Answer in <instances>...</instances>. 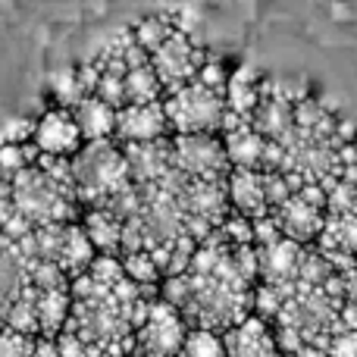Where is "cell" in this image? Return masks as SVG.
Here are the masks:
<instances>
[{
    "label": "cell",
    "mask_w": 357,
    "mask_h": 357,
    "mask_svg": "<svg viewBox=\"0 0 357 357\" xmlns=\"http://www.w3.org/2000/svg\"><path fill=\"white\" fill-rule=\"evenodd\" d=\"M257 282V245L232 241L222 229H216L197 245L188 270L163 279L160 298L182 310L191 329L226 333L254 314Z\"/></svg>",
    "instance_id": "cell-1"
},
{
    "label": "cell",
    "mask_w": 357,
    "mask_h": 357,
    "mask_svg": "<svg viewBox=\"0 0 357 357\" xmlns=\"http://www.w3.org/2000/svg\"><path fill=\"white\" fill-rule=\"evenodd\" d=\"M69 320L63 329L75 333L91 357L135 354L138 326L148 320L160 289H148L129 279L123 257L98 254L82 276L69 282Z\"/></svg>",
    "instance_id": "cell-2"
},
{
    "label": "cell",
    "mask_w": 357,
    "mask_h": 357,
    "mask_svg": "<svg viewBox=\"0 0 357 357\" xmlns=\"http://www.w3.org/2000/svg\"><path fill=\"white\" fill-rule=\"evenodd\" d=\"M73 176L85 210L107 207L113 197L123 195L132 185L126 148L116 138H100V142L82 144V151L73 157Z\"/></svg>",
    "instance_id": "cell-3"
},
{
    "label": "cell",
    "mask_w": 357,
    "mask_h": 357,
    "mask_svg": "<svg viewBox=\"0 0 357 357\" xmlns=\"http://www.w3.org/2000/svg\"><path fill=\"white\" fill-rule=\"evenodd\" d=\"M173 135H195V132H222L226 119V94L204 82H188L163 98Z\"/></svg>",
    "instance_id": "cell-4"
},
{
    "label": "cell",
    "mask_w": 357,
    "mask_h": 357,
    "mask_svg": "<svg viewBox=\"0 0 357 357\" xmlns=\"http://www.w3.org/2000/svg\"><path fill=\"white\" fill-rule=\"evenodd\" d=\"M173 160L185 176L226 182L232 173V160L226 154L220 132H195V135H173Z\"/></svg>",
    "instance_id": "cell-5"
},
{
    "label": "cell",
    "mask_w": 357,
    "mask_h": 357,
    "mask_svg": "<svg viewBox=\"0 0 357 357\" xmlns=\"http://www.w3.org/2000/svg\"><path fill=\"white\" fill-rule=\"evenodd\" d=\"M188 333H191V326L182 317V310L176 304H169L167 298H157L148 320L138 326L135 354L138 357H178Z\"/></svg>",
    "instance_id": "cell-6"
},
{
    "label": "cell",
    "mask_w": 357,
    "mask_h": 357,
    "mask_svg": "<svg viewBox=\"0 0 357 357\" xmlns=\"http://www.w3.org/2000/svg\"><path fill=\"white\" fill-rule=\"evenodd\" d=\"M207 56H210L207 50L197 47V44L188 38V31H182L176 25L173 35L151 54V63H154L157 75H160L163 88H167V94H169V91H176V88L195 82L197 73H201V66L207 63Z\"/></svg>",
    "instance_id": "cell-7"
},
{
    "label": "cell",
    "mask_w": 357,
    "mask_h": 357,
    "mask_svg": "<svg viewBox=\"0 0 357 357\" xmlns=\"http://www.w3.org/2000/svg\"><path fill=\"white\" fill-rule=\"evenodd\" d=\"M35 148L41 154L50 157H75L85 144L79 123H75V113L69 107H54V110H44L35 123Z\"/></svg>",
    "instance_id": "cell-8"
},
{
    "label": "cell",
    "mask_w": 357,
    "mask_h": 357,
    "mask_svg": "<svg viewBox=\"0 0 357 357\" xmlns=\"http://www.w3.org/2000/svg\"><path fill=\"white\" fill-rule=\"evenodd\" d=\"M169 116L163 100L154 104H126L116 113V142L119 144H142V142H160L169 138Z\"/></svg>",
    "instance_id": "cell-9"
},
{
    "label": "cell",
    "mask_w": 357,
    "mask_h": 357,
    "mask_svg": "<svg viewBox=\"0 0 357 357\" xmlns=\"http://www.w3.org/2000/svg\"><path fill=\"white\" fill-rule=\"evenodd\" d=\"M220 135H222V144H226L229 160H232V169H264L266 142H270V138L260 135L251 119L229 110L226 119H222Z\"/></svg>",
    "instance_id": "cell-10"
},
{
    "label": "cell",
    "mask_w": 357,
    "mask_h": 357,
    "mask_svg": "<svg viewBox=\"0 0 357 357\" xmlns=\"http://www.w3.org/2000/svg\"><path fill=\"white\" fill-rule=\"evenodd\" d=\"M222 339H226L229 357H289L282 351V345H279L273 323L264 320L260 314L245 317L238 326L226 329Z\"/></svg>",
    "instance_id": "cell-11"
},
{
    "label": "cell",
    "mask_w": 357,
    "mask_h": 357,
    "mask_svg": "<svg viewBox=\"0 0 357 357\" xmlns=\"http://www.w3.org/2000/svg\"><path fill=\"white\" fill-rule=\"evenodd\" d=\"M273 216H276V222H279L285 238H295V241H301V245L317 241L323 232V226H326V210L310 204L307 197H301L298 191L282 204V207L273 210Z\"/></svg>",
    "instance_id": "cell-12"
},
{
    "label": "cell",
    "mask_w": 357,
    "mask_h": 357,
    "mask_svg": "<svg viewBox=\"0 0 357 357\" xmlns=\"http://www.w3.org/2000/svg\"><path fill=\"white\" fill-rule=\"evenodd\" d=\"M126 160H129V173L135 185L157 182L176 167L173 160V135L160 138V142H142V144H123Z\"/></svg>",
    "instance_id": "cell-13"
},
{
    "label": "cell",
    "mask_w": 357,
    "mask_h": 357,
    "mask_svg": "<svg viewBox=\"0 0 357 357\" xmlns=\"http://www.w3.org/2000/svg\"><path fill=\"white\" fill-rule=\"evenodd\" d=\"M229 204H232V213L248 216V220L270 216L273 207L266 201L264 169H232L229 173Z\"/></svg>",
    "instance_id": "cell-14"
},
{
    "label": "cell",
    "mask_w": 357,
    "mask_h": 357,
    "mask_svg": "<svg viewBox=\"0 0 357 357\" xmlns=\"http://www.w3.org/2000/svg\"><path fill=\"white\" fill-rule=\"evenodd\" d=\"M75 123H79L85 142H100V138H116V107L107 104L98 94H88L73 107Z\"/></svg>",
    "instance_id": "cell-15"
},
{
    "label": "cell",
    "mask_w": 357,
    "mask_h": 357,
    "mask_svg": "<svg viewBox=\"0 0 357 357\" xmlns=\"http://www.w3.org/2000/svg\"><path fill=\"white\" fill-rule=\"evenodd\" d=\"M94 251H98V248H94L91 235L85 232V226L69 222L66 232H63V245H60V254H56V264L63 266V273H66L69 279H75L98 260Z\"/></svg>",
    "instance_id": "cell-16"
},
{
    "label": "cell",
    "mask_w": 357,
    "mask_h": 357,
    "mask_svg": "<svg viewBox=\"0 0 357 357\" xmlns=\"http://www.w3.org/2000/svg\"><path fill=\"white\" fill-rule=\"evenodd\" d=\"M260 98H264V79L254 73L251 66H238L229 73V85H226V107L238 116L251 119L257 110Z\"/></svg>",
    "instance_id": "cell-17"
},
{
    "label": "cell",
    "mask_w": 357,
    "mask_h": 357,
    "mask_svg": "<svg viewBox=\"0 0 357 357\" xmlns=\"http://www.w3.org/2000/svg\"><path fill=\"white\" fill-rule=\"evenodd\" d=\"M82 226L91 235L94 248L100 254H116V257L123 254V220L116 213H110L104 207H91V210H85Z\"/></svg>",
    "instance_id": "cell-18"
},
{
    "label": "cell",
    "mask_w": 357,
    "mask_h": 357,
    "mask_svg": "<svg viewBox=\"0 0 357 357\" xmlns=\"http://www.w3.org/2000/svg\"><path fill=\"white\" fill-rule=\"evenodd\" d=\"M317 248L357 257V210L354 213H326V226L317 238Z\"/></svg>",
    "instance_id": "cell-19"
},
{
    "label": "cell",
    "mask_w": 357,
    "mask_h": 357,
    "mask_svg": "<svg viewBox=\"0 0 357 357\" xmlns=\"http://www.w3.org/2000/svg\"><path fill=\"white\" fill-rule=\"evenodd\" d=\"M163 98H167V88H163L154 63H142L126 73V104H154Z\"/></svg>",
    "instance_id": "cell-20"
},
{
    "label": "cell",
    "mask_w": 357,
    "mask_h": 357,
    "mask_svg": "<svg viewBox=\"0 0 357 357\" xmlns=\"http://www.w3.org/2000/svg\"><path fill=\"white\" fill-rule=\"evenodd\" d=\"M123 266L129 273V279H135L138 285H148V289H160L157 282H163V270L154 260L151 251H129L123 254Z\"/></svg>",
    "instance_id": "cell-21"
},
{
    "label": "cell",
    "mask_w": 357,
    "mask_h": 357,
    "mask_svg": "<svg viewBox=\"0 0 357 357\" xmlns=\"http://www.w3.org/2000/svg\"><path fill=\"white\" fill-rule=\"evenodd\" d=\"M178 357H229L226 339L216 329H191Z\"/></svg>",
    "instance_id": "cell-22"
},
{
    "label": "cell",
    "mask_w": 357,
    "mask_h": 357,
    "mask_svg": "<svg viewBox=\"0 0 357 357\" xmlns=\"http://www.w3.org/2000/svg\"><path fill=\"white\" fill-rule=\"evenodd\" d=\"M173 29H176V22L173 19H167V16H148V19H138V22L132 25L138 44H142L148 54H154V50L160 47L169 35H173Z\"/></svg>",
    "instance_id": "cell-23"
},
{
    "label": "cell",
    "mask_w": 357,
    "mask_h": 357,
    "mask_svg": "<svg viewBox=\"0 0 357 357\" xmlns=\"http://www.w3.org/2000/svg\"><path fill=\"white\" fill-rule=\"evenodd\" d=\"M54 94H56V100H60V107H69V110H73L82 98H88V88L79 75V66L63 69V73L54 75Z\"/></svg>",
    "instance_id": "cell-24"
},
{
    "label": "cell",
    "mask_w": 357,
    "mask_h": 357,
    "mask_svg": "<svg viewBox=\"0 0 357 357\" xmlns=\"http://www.w3.org/2000/svg\"><path fill=\"white\" fill-rule=\"evenodd\" d=\"M35 339L38 335L3 326L0 329V357H31V351H35Z\"/></svg>",
    "instance_id": "cell-25"
},
{
    "label": "cell",
    "mask_w": 357,
    "mask_h": 357,
    "mask_svg": "<svg viewBox=\"0 0 357 357\" xmlns=\"http://www.w3.org/2000/svg\"><path fill=\"white\" fill-rule=\"evenodd\" d=\"M35 123L38 119H6L0 126V148L3 144H29L35 138Z\"/></svg>",
    "instance_id": "cell-26"
},
{
    "label": "cell",
    "mask_w": 357,
    "mask_h": 357,
    "mask_svg": "<svg viewBox=\"0 0 357 357\" xmlns=\"http://www.w3.org/2000/svg\"><path fill=\"white\" fill-rule=\"evenodd\" d=\"M197 82H204V85L216 88V91L226 94V85H229V73H226V63L220 60V56L210 54L207 63L201 66V73H197Z\"/></svg>",
    "instance_id": "cell-27"
},
{
    "label": "cell",
    "mask_w": 357,
    "mask_h": 357,
    "mask_svg": "<svg viewBox=\"0 0 357 357\" xmlns=\"http://www.w3.org/2000/svg\"><path fill=\"white\" fill-rule=\"evenodd\" d=\"M56 345H60L63 357H91V354H88V345L75 333H69V329H63V333L56 335Z\"/></svg>",
    "instance_id": "cell-28"
},
{
    "label": "cell",
    "mask_w": 357,
    "mask_h": 357,
    "mask_svg": "<svg viewBox=\"0 0 357 357\" xmlns=\"http://www.w3.org/2000/svg\"><path fill=\"white\" fill-rule=\"evenodd\" d=\"M31 357H63V354H60V345H56V339H50V335H38Z\"/></svg>",
    "instance_id": "cell-29"
},
{
    "label": "cell",
    "mask_w": 357,
    "mask_h": 357,
    "mask_svg": "<svg viewBox=\"0 0 357 357\" xmlns=\"http://www.w3.org/2000/svg\"><path fill=\"white\" fill-rule=\"evenodd\" d=\"M289 357H333L326 351V348H320V345H301V348H295Z\"/></svg>",
    "instance_id": "cell-30"
},
{
    "label": "cell",
    "mask_w": 357,
    "mask_h": 357,
    "mask_svg": "<svg viewBox=\"0 0 357 357\" xmlns=\"http://www.w3.org/2000/svg\"><path fill=\"white\" fill-rule=\"evenodd\" d=\"M129 357H138V354H129Z\"/></svg>",
    "instance_id": "cell-31"
}]
</instances>
